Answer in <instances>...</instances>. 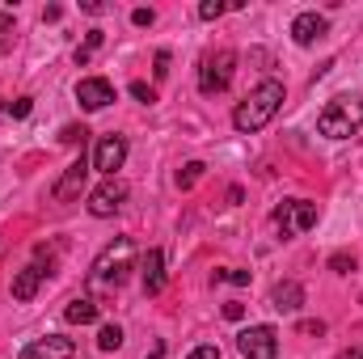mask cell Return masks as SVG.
<instances>
[{"instance_id": "4316f807", "label": "cell", "mask_w": 363, "mask_h": 359, "mask_svg": "<svg viewBox=\"0 0 363 359\" xmlns=\"http://www.w3.org/2000/svg\"><path fill=\"white\" fill-rule=\"evenodd\" d=\"M131 21H135V26H152V21H157V13H152V9H135V13H131Z\"/></svg>"}, {"instance_id": "3957f363", "label": "cell", "mask_w": 363, "mask_h": 359, "mask_svg": "<svg viewBox=\"0 0 363 359\" xmlns=\"http://www.w3.org/2000/svg\"><path fill=\"white\" fill-rule=\"evenodd\" d=\"M131 267H135V241H131V237H114V241L97 254V263H93V279L118 287V283L131 275Z\"/></svg>"}, {"instance_id": "cb8c5ba5", "label": "cell", "mask_w": 363, "mask_h": 359, "mask_svg": "<svg viewBox=\"0 0 363 359\" xmlns=\"http://www.w3.org/2000/svg\"><path fill=\"white\" fill-rule=\"evenodd\" d=\"M330 270L351 275V270H355V254H334V258H330Z\"/></svg>"}, {"instance_id": "e0dca14e", "label": "cell", "mask_w": 363, "mask_h": 359, "mask_svg": "<svg viewBox=\"0 0 363 359\" xmlns=\"http://www.w3.org/2000/svg\"><path fill=\"white\" fill-rule=\"evenodd\" d=\"M101 43H106V34H101V30H89V38L77 47V64H89L93 55L101 51Z\"/></svg>"}, {"instance_id": "d6a6232c", "label": "cell", "mask_w": 363, "mask_h": 359, "mask_svg": "<svg viewBox=\"0 0 363 359\" xmlns=\"http://www.w3.org/2000/svg\"><path fill=\"white\" fill-rule=\"evenodd\" d=\"M342 359H363V347H351V351H347Z\"/></svg>"}, {"instance_id": "d6986e66", "label": "cell", "mask_w": 363, "mask_h": 359, "mask_svg": "<svg viewBox=\"0 0 363 359\" xmlns=\"http://www.w3.org/2000/svg\"><path fill=\"white\" fill-rule=\"evenodd\" d=\"M13 38H17L13 13H0V55H4V51H13Z\"/></svg>"}, {"instance_id": "4dcf8cb0", "label": "cell", "mask_w": 363, "mask_h": 359, "mask_svg": "<svg viewBox=\"0 0 363 359\" xmlns=\"http://www.w3.org/2000/svg\"><path fill=\"white\" fill-rule=\"evenodd\" d=\"M81 9H85V13H106V4H101V0H85Z\"/></svg>"}, {"instance_id": "1f68e13d", "label": "cell", "mask_w": 363, "mask_h": 359, "mask_svg": "<svg viewBox=\"0 0 363 359\" xmlns=\"http://www.w3.org/2000/svg\"><path fill=\"white\" fill-rule=\"evenodd\" d=\"M148 359H165V343H157V347H152V355Z\"/></svg>"}, {"instance_id": "9a60e30c", "label": "cell", "mask_w": 363, "mask_h": 359, "mask_svg": "<svg viewBox=\"0 0 363 359\" xmlns=\"http://www.w3.org/2000/svg\"><path fill=\"white\" fill-rule=\"evenodd\" d=\"M140 270H144V292L148 296H161L165 292V254L161 250H148Z\"/></svg>"}, {"instance_id": "2e32d148", "label": "cell", "mask_w": 363, "mask_h": 359, "mask_svg": "<svg viewBox=\"0 0 363 359\" xmlns=\"http://www.w3.org/2000/svg\"><path fill=\"white\" fill-rule=\"evenodd\" d=\"M64 317H68L72 326H89V321H97V304H93L89 296H77V300H68Z\"/></svg>"}, {"instance_id": "5bb4252c", "label": "cell", "mask_w": 363, "mask_h": 359, "mask_svg": "<svg viewBox=\"0 0 363 359\" xmlns=\"http://www.w3.org/2000/svg\"><path fill=\"white\" fill-rule=\"evenodd\" d=\"M47 275H51V270L38 267V263H30L26 270H17V279H13V300H34Z\"/></svg>"}, {"instance_id": "ffe728a7", "label": "cell", "mask_w": 363, "mask_h": 359, "mask_svg": "<svg viewBox=\"0 0 363 359\" xmlns=\"http://www.w3.org/2000/svg\"><path fill=\"white\" fill-rule=\"evenodd\" d=\"M203 170H207L203 161H190V165H182V170H178V186H182V190H190L194 182L203 178Z\"/></svg>"}, {"instance_id": "8992f818", "label": "cell", "mask_w": 363, "mask_h": 359, "mask_svg": "<svg viewBox=\"0 0 363 359\" xmlns=\"http://www.w3.org/2000/svg\"><path fill=\"white\" fill-rule=\"evenodd\" d=\"M233 64H237L233 51H220V55L203 60V68H199V89L207 93V97H211V93H224L228 81H233Z\"/></svg>"}, {"instance_id": "30bf717a", "label": "cell", "mask_w": 363, "mask_h": 359, "mask_svg": "<svg viewBox=\"0 0 363 359\" xmlns=\"http://www.w3.org/2000/svg\"><path fill=\"white\" fill-rule=\"evenodd\" d=\"M85 182H89V165H85V157L81 161H72L68 170H64V178L55 182V199L60 203H72V199H81V190H85Z\"/></svg>"}, {"instance_id": "5b68a950", "label": "cell", "mask_w": 363, "mask_h": 359, "mask_svg": "<svg viewBox=\"0 0 363 359\" xmlns=\"http://www.w3.org/2000/svg\"><path fill=\"white\" fill-rule=\"evenodd\" d=\"M237 351L245 359H279V334L274 326H250L237 334Z\"/></svg>"}, {"instance_id": "603a6c76", "label": "cell", "mask_w": 363, "mask_h": 359, "mask_svg": "<svg viewBox=\"0 0 363 359\" xmlns=\"http://www.w3.org/2000/svg\"><path fill=\"white\" fill-rule=\"evenodd\" d=\"M131 97H135V101H144V106H152V101H157V89H152V85H144V81H135V85H131Z\"/></svg>"}, {"instance_id": "44dd1931", "label": "cell", "mask_w": 363, "mask_h": 359, "mask_svg": "<svg viewBox=\"0 0 363 359\" xmlns=\"http://www.w3.org/2000/svg\"><path fill=\"white\" fill-rule=\"evenodd\" d=\"M60 140H64V144H81V148H85V140H89V131H85L81 123H68V127L60 131Z\"/></svg>"}, {"instance_id": "277c9868", "label": "cell", "mask_w": 363, "mask_h": 359, "mask_svg": "<svg viewBox=\"0 0 363 359\" xmlns=\"http://www.w3.org/2000/svg\"><path fill=\"white\" fill-rule=\"evenodd\" d=\"M313 224H317V203H308V199H287V203L274 207V228H279L283 241L308 233Z\"/></svg>"}, {"instance_id": "d4e9b609", "label": "cell", "mask_w": 363, "mask_h": 359, "mask_svg": "<svg viewBox=\"0 0 363 359\" xmlns=\"http://www.w3.org/2000/svg\"><path fill=\"white\" fill-rule=\"evenodd\" d=\"M30 110H34V97H17V101H9V114H13V118H26Z\"/></svg>"}, {"instance_id": "f546056e", "label": "cell", "mask_w": 363, "mask_h": 359, "mask_svg": "<svg viewBox=\"0 0 363 359\" xmlns=\"http://www.w3.org/2000/svg\"><path fill=\"white\" fill-rule=\"evenodd\" d=\"M300 334H325V321H300Z\"/></svg>"}, {"instance_id": "8fae6325", "label": "cell", "mask_w": 363, "mask_h": 359, "mask_svg": "<svg viewBox=\"0 0 363 359\" xmlns=\"http://www.w3.org/2000/svg\"><path fill=\"white\" fill-rule=\"evenodd\" d=\"M77 101H81L85 110H106V106L114 101V85L101 81V77H85V81L77 85Z\"/></svg>"}, {"instance_id": "7402d4cb", "label": "cell", "mask_w": 363, "mask_h": 359, "mask_svg": "<svg viewBox=\"0 0 363 359\" xmlns=\"http://www.w3.org/2000/svg\"><path fill=\"white\" fill-rule=\"evenodd\" d=\"M224 9H228L224 0H203V4H199V17H203V21H216Z\"/></svg>"}, {"instance_id": "7c38bea8", "label": "cell", "mask_w": 363, "mask_h": 359, "mask_svg": "<svg viewBox=\"0 0 363 359\" xmlns=\"http://www.w3.org/2000/svg\"><path fill=\"white\" fill-rule=\"evenodd\" d=\"M330 34V21L321 17V13H300L296 21H291V38L300 43V47H313L317 38H325Z\"/></svg>"}, {"instance_id": "ac0fdd59", "label": "cell", "mask_w": 363, "mask_h": 359, "mask_svg": "<svg viewBox=\"0 0 363 359\" xmlns=\"http://www.w3.org/2000/svg\"><path fill=\"white\" fill-rule=\"evenodd\" d=\"M123 347V330L118 326H101L97 330V351H118Z\"/></svg>"}, {"instance_id": "484cf974", "label": "cell", "mask_w": 363, "mask_h": 359, "mask_svg": "<svg viewBox=\"0 0 363 359\" xmlns=\"http://www.w3.org/2000/svg\"><path fill=\"white\" fill-rule=\"evenodd\" d=\"M186 359H220V347H211V343H203V347H194Z\"/></svg>"}, {"instance_id": "ba28073f", "label": "cell", "mask_w": 363, "mask_h": 359, "mask_svg": "<svg viewBox=\"0 0 363 359\" xmlns=\"http://www.w3.org/2000/svg\"><path fill=\"white\" fill-rule=\"evenodd\" d=\"M123 161H127V140L123 136H106L93 148V170H101L106 178H114V170H123Z\"/></svg>"}, {"instance_id": "83f0119b", "label": "cell", "mask_w": 363, "mask_h": 359, "mask_svg": "<svg viewBox=\"0 0 363 359\" xmlns=\"http://www.w3.org/2000/svg\"><path fill=\"white\" fill-rule=\"evenodd\" d=\"M169 77V51H157V81Z\"/></svg>"}, {"instance_id": "4fadbf2b", "label": "cell", "mask_w": 363, "mask_h": 359, "mask_svg": "<svg viewBox=\"0 0 363 359\" xmlns=\"http://www.w3.org/2000/svg\"><path fill=\"white\" fill-rule=\"evenodd\" d=\"M300 304H304V287H300L296 279L274 283V292H271V309L274 313H300Z\"/></svg>"}, {"instance_id": "9c48e42d", "label": "cell", "mask_w": 363, "mask_h": 359, "mask_svg": "<svg viewBox=\"0 0 363 359\" xmlns=\"http://www.w3.org/2000/svg\"><path fill=\"white\" fill-rule=\"evenodd\" d=\"M77 355V343L64 338V334H47V338H34L17 359H72Z\"/></svg>"}, {"instance_id": "6da1fadb", "label": "cell", "mask_w": 363, "mask_h": 359, "mask_svg": "<svg viewBox=\"0 0 363 359\" xmlns=\"http://www.w3.org/2000/svg\"><path fill=\"white\" fill-rule=\"evenodd\" d=\"M279 106H283V81H262L258 89L233 110V127L241 136H254V131H262L274 114H279Z\"/></svg>"}, {"instance_id": "f1b7e54d", "label": "cell", "mask_w": 363, "mask_h": 359, "mask_svg": "<svg viewBox=\"0 0 363 359\" xmlns=\"http://www.w3.org/2000/svg\"><path fill=\"white\" fill-rule=\"evenodd\" d=\"M224 317H228V321H241V317H245V304H237V300L224 304Z\"/></svg>"}, {"instance_id": "52a82bcc", "label": "cell", "mask_w": 363, "mask_h": 359, "mask_svg": "<svg viewBox=\"0 0 363 359\" xmlns=\"http://www.w3.org/2000/svg\"><path fill=\"white\" fill-rule=\"evenodd\" d=\"M123 203H127V182H118V178H106V182H101V186L89 194V211L97 216V220L114 216Z\"/></svg>"}, {"instance_id": "7a4b0ae2", "label": "cell", "mask_w": 363, "mask_h": 359, "mask_svg": "<svg viewBox=\"0 0 363 359\" xmlns=\"http://www.w3.org/2000/svg\"><path fill=\"white\" fill-rule=\"evenodd\" d=\"M363 127V101L351 93V97H334L321 114H317V131L330 136V140H351Z\"/></svg>"}]
</instances>
